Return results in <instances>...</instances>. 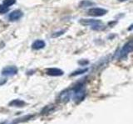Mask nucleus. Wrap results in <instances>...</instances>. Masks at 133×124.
I'll return each instance as SVG.
<instances>
[{
  "instance_id": "nucleus-1",
  "label": "nucleus",
  "mask_w": 133,
  "mask_h": 124,
  "mask_svg": "<svg viewBox=\"0 0 133 124\" xmlns=\"http://www.w3.org/2000/svg\"><path fill=\"white\" fill-rule=\"evenodd\" d=\"M132 47H133V45H132V41H130L127 44H125V45L122 48V50L120 51V52L118 53L117 58L126 57L128 54L132 51Z\"/></svg>"
},
{
  "instance_id": "nucleus-2",
  "label": "nucleus",
  "mask_w": 133,
  "mask_h": 124,
  "mask_svg": "<svg viewBox=\"0 0 133 124\" xmlns=\"http://www.w3.org/2000/svg\"><path fill=\"white\" fill-rule=\"evenodd\" d=\"M107 12V11L104 8L100 7H93L88 10V14L92 17H102L104 16Z\"/></svg>"
},
{
  "instance_id": "nucleus-3",
  "label": "nucleus",
  "mask_w": 133,
  "mask_h": 124,
  "mask_svg": "<svg viewBox=\"0 0 133 124\" xmlns=\"http://www.w3.org/2000/svg\"><path fill=\"white\" fill-rule=\"evenodd\" d=\"M18 73V68L14 65L7 66L2 70V74L4 76H12Z\"/></svg>"
},
{
  "instance_id": "nucleus-4",
  "label": "nucleus",
  "mask_w": 133,
  "mask_h": 124,
  "mask_svg": "<svg viewBox=\"0 0 133 124\" xmlns=\"http://www.w3.org/2000/svg\"><path fill=\"white\" fill-rule=\"evenodd\" d=\"M23 16V13L22 11L14 10L9 14V16H8V18H9L10 21H12H12H17V20L20 19Z\"/></svg>"
},
{
  "instance_id": "nucleus-5",
  "label": "nucleus",
  "mask_w": 133,
  "mask_h": 124,
  "mask_svg": "<svg viewBox=\"0 0 133 124\" xmlns=\"http://www.w3.org/2000/svg\"><path fill=\"white\" fill-rule=\"evenodd\" d=\"M46 73H47V74H48V75H51V76H60L63 74V71L57 68H49L46 70Z\"/></svg>"
},
{
  "instance_id": "nucleus-6",
  "label": "nucleus",
  "mask_w": 133,
  "mask_h": 124,
  "mask_svg": "<svg viewBox=\"0 0 133 124\" xmlns=\"http://www.w3.org/2000/svg\"><path fill=\"white\" fill-rule=\"evenodd\" d=\"M99 22H100L99 20H93V19H81L79 21V22L82 25H83V26H91V27Z\"/></svg>"
},
{
  "instance_id": "nucleus-7",
  "label": "nucleus",
  "mask_w": 133,
  "mask_h": 124,
  "mask_svg": "<svg viewBox=\"0 0 133 124\" xmlns=\"http://www.w3.org/2000/svg\"><path fill=\"white\" fill-rule=\"evenodd\" d=\"M45 45L46 44H45V42L43 41L37 40L32 43V49H34V50H40V49H43L45 47Z\"/></svg>"
},
{
  "instance_id": "nucleus-8",
  "label": "nucleus",
  "mask_w": 133,
  "mask_h": 124,
  "mask_svg": "<svg viewBox=\"0 0 133 124\" xmlns=\"http://www.w3.org/2000/svg\"><path fill=\"white\" fill-rule=\"evenodd\" d=\"M10 105H14L15 107H23V105H24V102L19 100V99H16L10 103Z\"/></svg>"
},
{
  "instance_id": "nucleus-9",
  "label": "nucleus",
  "mask_w": 133,
  "mask_h": 124,
  "mask_svg": "<svg viewBox=\"0 0 133 124\" xmlns=\"http://www.w3.org/2000/svg\"><path fill=\"white\" fill-rule=\"evenodd\" d=\"M15 3H16V0H3V5L8 7H10L12 5H14Z\"/></svg>"
},
{
  "instance_id": "nucleus-10",
  "label": "nucleus",
  "mask_w": 133,
  "mask_h": 124,
  "mask_svg": "<svg viewBox=\"0 0 133 124\" xmlns=\"http://www.w3.org/2000/svg\"><path fill=\"white\" fill-rule=\"evenodd\" d=\"M91 5H93V3L90 2L89 0H84V1H82L80 4H79V6H80L81 7H88V6H91Z\"/></svg>"
},
{
  "instance_id": "nucleus-11",
  "label": "nucleus",
  "mask_w": 133,
  "mask_h": 124,
  "mask_svg": "<svg viewBox=\"0 0 133 124\" xmlns=\"http://www.w3.org/2000/svg\"><path fill=\"white\" fill-rule=\"evenodd\" d=\"M87 71V69H78V70H76L74 73H72L71 74V76H76V75H78V74H82L83 73H85Z\"/></svg>"
},
{
  "instance_id": "nucleus-12",
  "label": "nucleus",
  "mask_w": 133,
  "mask_h": 124,
  "mask_svg": "<svg viewBox=\"0 0 133 124\" xmlns=\"http://www.w3.org/2000/svg\"><path fill=\"white\" fill-rule=\"evenodd\" d=\"M8 11V7H5L4 5H0V14H4Z\"/></svg>"
},
{
  "instance_id": "nucleus-13",
  "label": "nucleus",
  "mask_w": 133,
  "mask_h": 124,
  "mask_svg": "<svg viewBox=\"0 0 133 124\" xmlns=\"http://www.w3.org/2000/svg\"><path fill=\"white\" fill-rule=\"evenodd\" d=\"M64 32H65V31H64V30L60 31V32H55V33H53V34L52 35V37H57V36H59L62 35Z\"/></svg>"
},
{
  "instance_id": "nucleus-14",
  "label": "nucleus",
  "mask_w": 133,
  "mask_h": 124,
  "mask_svg": "<svg viewBox=\"0 0 133 124\" xmlns=\"http://www.w3.org/2000/svg\"><path fill=\"white\" fill-rule=\"evenodd\" d=\"M78 63L80 64V65H87V64H88V61H87V60H84V61L81 60V61H79Z\"/></svg>"
},
{
  "instance_id": "nucleus-15",
  "label": "nucleus",
  "mask_w": 133,
  "mask_h": 124,
  "mask_svg": "<svg viewBox=\"0 0 133 124\" xmlns=\"http://www.w3.org/2000/svg\"><path fill=\"white\" fill-rule=\"evenodd\" d=\"M7 80H5V79H0V85H3L6 83Z\"/></svg>"
},
{
  "instance_id": "nucleus-16",
  "label": "nucleus",
  "mask_w": 133,
  "mask_h": 124,
  "mask_svg": "<svg viewBox=\"0 0 133 124\" xmlns=\"http://www.w3.org/2000/svg\"><path fill=\"white\" fill-rule=\"evenodd\" d=\"M120 2H124V1H127V0H119Z\"/></svg>"
}]
</instances>
